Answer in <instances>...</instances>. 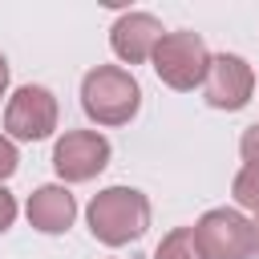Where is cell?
I'll return each instance as SVG.
<instances>
[{"instance_id":"obj_8","label":"cell","mask_w":259,"mask_h":259,"mask_svg":"<svg viewBox=\"0 0 259 259\" xmlns=\"http://www.w3.org/2000/svg\"><path fill=\"white\" fill-rule=\"evenodd\" d=\"M162 36H166V32H162V24H158L150 12H125V16H117V24H113V32H109V45H113V53H117L121 61L142 65V61L154 57V49H158Z\"/></svg>"},{"instance_id":"obj_15","label":"cell","mask_w":259,"mask_h":259,"mask_svg":"<svg viewBox=\"0 0 259 259\" xmlns=\"http://www.w3.org/2000/svg\"><path fill=\"white\" fill-rule=\"evenodd\" d=\"M4 89H8V61L0 57V97H4Z\"/></svg>"},{"instance_id":"obj_2","label":"cell","mask_w":259,"mask_h":259,"mask_svg":"<svg viewBox=\"0 0 259 259\" xmlns=\"http://www.w3.org/2000/svg\"><path fill=\"white\" fill-rule=\"evenodd\" d=\"M142 105L138 81L117 65H97L81 81V109L97 125H125Z\"/></svg>"},{"instance_id":"obj_12","label":"cell","mask_w":259,"mask_h":259,"mask_svg":"<svg viewBox=\"0 0 259 259\" xmlns=\"http://www.w3.org/2000/svg\"><path fill=\"white\" fill-rule=\"evenodd\" d=\"M239 150H243V158H247V162H259V121L243 130V138H239Z\"/></svg>"},{"instance_id":"obj_3","label":"cell","mask_w":259,"mask_h":259,"mask_svg":"<svg viewBox=\"0 0 259 259\" xmlns=\"http://www.w3.org/2000/svg\"><path fill=\"white\" fill-rule=\"evenodd\" d=\"M150 61H154L158 81H166L170 89H182V93L202 85L206 69H210V53L198 32H166Z\"/></svg>"},{"instance_id":"obj_13","label":"cell","mask_w":259,"mask_h":259,"mask_svg":"<svg viewBox=\"0 0 259 259\" xmlns=\"http://www.w3.org/2000/svg\"><path fill=\"white\" fill-rule=\"evenodd\" d=\"M16 174V146L8 138H0V182Z\"/></svg>"},{"instance_id":"obj_4","label":"cell","mask_w":259,"mask_h":259,"mask_svg":"<svg viewBox=\"0 0 259 259\" xmlns=\"http://www.w3.org/2000/svg\"><path fill=\"white\" fill-rule=\"evenodd\" d=\"M194 243L202 259H251L255 255V227L239 210H206L194 223Z\"/></svg>"},{"instance_id":"obj_5","label":"cell","mask_w":259,"mask_h":259,"mask_svg":"<svg viewBox=\"0 0 259 259\" xmlns=\"http://www.w3.org/2000/svg\"><path fill=\"white\" fill-rule=\"evenodd\" d=\"M4 130L20 142H40L57 130V97L45 85H20L8 97L4 109Z\"/></svg>"},{"instance_id":"obj_14","label":"cell","mask_w":259,"mask_h":259,"mask_svg":"<svg viewBox=\"0 0 259 259\" xmlns=\"http://www.w3.org/2000/svg\"><path fill=\"white\" fill-rule=\"evenodd\" d=\"M12 219H16V202H12V194L0 186V231H8Z\"/></svg>"},{"instance_id":"obj_6","label":"cell","mask_w":259,"mask_h":259,"mask_svg":"<svg viewBox=\"0 0 259 259\" xmlns=\"http://www.w3.org/2000/svg\"><path fill=\"white\" fill-rule=\"evenodd\" d=\"M109 162V142L97 130H69L53 146V170L65 182H89L105 170Z\"/></svg>"},{"instance_id":"obj_7","label":"cell","mask_w":259,"mask_h":259,"mask_svg":"<svg viewBox=\"0 0 259 259\" xmlns=\"http://www.w3.org/2000/svg\"><path fill=\"white\" fill-rule=\"evenodd\" d=\"M202 93L214 109H243L255 93V69L235 57V53H219L210 57V69H206V81H202Z\"/></svg>"},{"instance_id":"obj_16","label":"cell","mask_w":259,"mask_h":259,"mask_svg":"<svg viewBox=\"0 0 259 259\" xmlns=\"http://www.w3.org/2000/svg\"><path fill=\"white\" fill-rule=\"evenodd\" d=\"M251 227H255V255H259V214H255V223H251Z\"/></svg>"},{"instance_id":"obj_10","label":"cell","mask_w":259,"mask_h":259,"mask_svg":"<svg viewBox=\"0 0 259 259\" xmlns=\"http://www.w3.org/2000/svg\"><path fill=\"white\" fill-rule=\"evenodd\" d=\"M154 259H202V255H198V243H194V227H174V231L158 243Z\"/></svg>"},{"instance_id":"obj_1","label":"cell","mask_w":259,"mask_h":259,"mask_svg":"<svg viewBox=\"0 0 259 259\" xmlns=\"http://www.w3.org/2000/svg\"><path fill=\"white\" fill-rule=\"evenodd\" d=\"M89 231L105 247H125L146 235L150 227V198L134 186H105L89 202Z\"/></svg>"},{"instance_id":"obj_9","label":"cell","mask_w":259,"mask_h":259,"mask_svg":"<svg viewBox=\"0 0 259 259\" xmlns=\"http://www.w3.org/2000/svg\"><path fill=\"white\" fill-rule=\"evenodd\" d=\"M77 219V198L65 186H40L28 194V223L45 235H61L69 231Z\"/></svg>"},{"instance_id":"obj_11","label":"cell","mask_w":259,"mask_h":259,"mask_svg":"<svg viewBox=\"0 0 259 259\" xmlns=\"http://www.w3.org/2000/svg\"><path fill=\"white\" fill-rule=\"evenodd\" d=\"M235 202L239 206H247V210H255L259 214V162H247L239 174H235Z\"/></svg>"}]
</instances>
